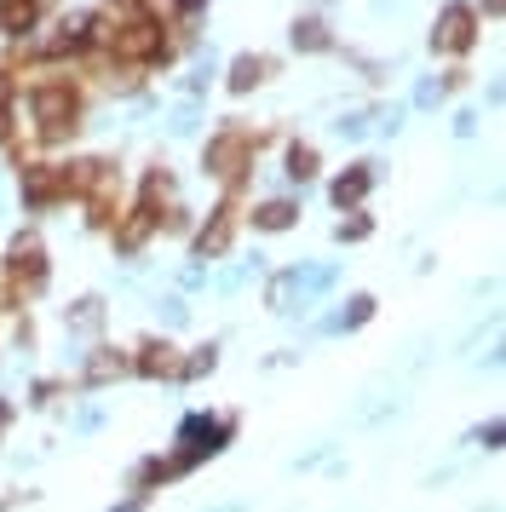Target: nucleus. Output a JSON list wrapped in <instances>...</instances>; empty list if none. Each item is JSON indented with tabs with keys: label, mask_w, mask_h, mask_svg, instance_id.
Instances as JSON below:
<instances>
[{
	"label": "nucleus",
	"mask_w": 506,
	"mask_h": 512,
	"mask_svg": "<svg viewBox=\"0 0 506 512\" xmlns=\"http://www.w3.org/2000/svg\"><path fill=\"white\" fill-rule=\"evenodd\" d=\"M230 432H236V420H202V415L184 420V449L173 455V461H161L167 478H173V472H190V466L202 461V455H213V449H225Z\"/></svg>",
	"instance_id": "39448f33"
},
{
	"label": "nucleus",
	"mask_w": 506,
	"mask_h": 512,
	"mask_svg": "<svg viewBox=\"0 0 506 512\" xmlns=\"http://www.w3.org/2000/svg\"><path fill=\"white\" fill-rule=\"evenodd\" d=\"M288 173L294 179H317V150L311 144H288Z\"/></svg>",
	"instance_id": "6ab92c4d"
},
{
	"label": "nucleus",
	"mask_w": 506,
	"mask_h": 512,
	"mask_svg": "<svg viewBox=\"0 0 506 512\" xmlns=\"http://www.w3.org/2000/svg\"><path fill=\"white\" fill-rule=\"evenodd\" d=\"M127 369H133V357H127V351L98 346V351L87 357V369H81V380H87V386H110V380H121Z\"/></svg>",
	"instance_id": "ddd939ff"
},
{
	"label": "nucleus",
	"mask_w": 506,
	"mask_h": 512,
	"mask_svg": "<svg viewBox=\"0 0 506 512\" xmlns=\"http://www.w3.org/2000/svg\"><path fill=\"white\" fill-rule=\"evenodd\" d=\"M368 317H374V300H368V294H357V300H351V317H345V328L368 323Z\"/></svg>",
	"instance_id": "4be33fe9"
},
{
	"label": "nucleus",
	"mask_w": 506,
	"mask_h": 512,
	"mask_svg": "<svg viewBox=\"0 0 506 512\" xmlns=\"http://www.w3.org/2000/svg\"><path fill=\"white\" fill-rule=\"evenodd\" d=\"M236 225H242V208H236V190H230L225 202L213 208V219H207L202 231H196V259L230 254V236H236Z\"/></svg>",
	"instance_id": "0eeeda50"
},
{
	"label": "nucleus",
	"mask_w": 506,
	"mask_h": 512,
	"mask_svg": "<svg viewBox=\"0 0 506 512\" xmlns=\"http://www.w3.org/2000/svg\"><path fill=\"white\" fill-rule=\"evenodd\" d=\"M23 173V202L29 208H52V202H64V173L52 162H35V167H18Z\"/></svg>",
	"instance_id": "9b49d317"
},
{
	"label": "nucleus",
	"mask_w": 506,
	"mask_h": 512,
	"mask_svg": "<svg viewBox=\"0 0 506 512\" xmlns=\"http://www.w3.org/2000/svg\"><path fill=\"white\" fill-rule=\"evenodd\" d=\"M213 363H219V351H213V346H202V351H196V357H184L179 380H196V374H213Z\"/></svg>",
	"instance_id": "aec40b11"
},
{
	"label": "nucleus",
	"mask_w": 506,
	"mask_h": 512,
	"mask_svg": "<svg viewBox=\"0 0 506 512\" xmlns=\"http://www.w3.org/2000/svg\"><path fill=\"white\" fill-rule=\"evenodd\" d=\"M29 110H35V139L41 144H64L81 133V93L69 87V81H46V87H35V98H29Z\"/></svg>",
	"instance_id": "f257e3e1"
},
{
	"label": "nucleus",
	"mask_w": 506,
	"mask_h": 512,
	"mask_svg": "<svg viewBox=\"0 0 506 512\" xmlns=\"http://www.w3.org/2000/svg\"><path fill=\"white\" fill-rule=\"evenodd\" d=\"M288 294H294V277H276L271 282V305H288Z\"/></svg>",
	"instance_id": "5701e85b"
},
{
	"label": "nucleus",
	"mask_w": 506,
	"mask_h": 512,
	"mask_svg": "<svg viewBox=\"0 0 506 512\" xmlns=\"http://www.w3.org/2000/svg\"><path fill=\"white\" fill-rule=\"evenodd\" d=\"M35 24H41V0H0V29L12 41H23Z\"/></svg>",
	"instance_id": "4468645a"
},
{
	"label": "nucleus",
	"mask_w": 506,
	"mask_h": 512,
	"mask_svg": "<svg viewBox=\"0 0 506 512\" xmlns=\"http://www.w3.org/2000/svg\"><path fill=\"white\" fill-rule=\"evenodd\" d=\"M156 213L144 208V202H138V208H127V213H115V254H138V248H144V242H150V236H156Z\"/></svg>",
	"instance_id": "9d476101"
},
{
	"label": "nucleus",
	"mask_w": 506,
	"mask_h": 512,
	"mask_svg": "<svg viewBox=\"0 0 506 512\" xmlns=\"http://www.w3.org/2000/svg\"><path fill=\"white\" fill-rule=\"evenodd\" d=\"M173 12H179V18H196V12H202V0H173Z\"/></svg>",
	"instance_id": "b1692460"
},
{
	"label": "nucleus",
	"mask_w": 506,
	"mask_h": 512,
	"mask_svg": "<svg viewBox=\"0 0 506 512\" xmlns=\"http://www.w3.org/2000/svg\"><path fill=\"white\" fill-rule=\"evenodd\" d=\"M368 185H374V173H368V162H357V167H345L340 179H334L328 196H334V208H357V202L368 196Z\"/></svg>",
	"instance_id": "2eb2a0df"
},
{
	"label": "nucleus",
	"mask_w": 506,
	"mask_h": 512,
	"mask_svg": "<svg viewBox=\"0 0 506 512\" xmlns=\"http://www.w3.org/2000/svg\"><path fill=\"white\" fill-rule=\"evenodd\" d=\"M472 47H478V12H472L466 0L443 6V12H437V29H432V52L460 58V52H472Z\"/></svg>",
	"instance_id": "423d86ee"
},
{
	"label": "nucleus",
	"mask_w": 506,
	"mask_h": 512,
	"mask_svg": "<svg viewBox=\"0 0 506 512\" xmlns=\"http://www.w3.org/2000/svg\"><path fill=\"white\" fill-rule=\"evenodd\" d=\"M483 6H489V12H501V0H483Z\"/></svg>",
	"instance_id": "bb28decb"
},
{
	"label": "nucleus",
	"mask_w": 506,
	"mask_h": 512,
	"mask_svg": "<svg viewBox=\"0 0 506 512\" xmlns=\"http://www.w3.org/2000/svg\"><path fill=\"white\" fill-rule=\"evenodd\" d=\"M81 202H87V219H92V225H98V231H110L115 213H121V173H115V167L104 162V167H98V179L87 185V196H81Z\"/></svg>",
	"instance_id": "6e6552de"
},
{
	"label": "nucleus",
	"mask_w": 506,
	"mask_h": 512,
	"mask_svg": "<svg viewBox=\"0 0 506 512\" xmlns=\"http://www.w3.org/2000/svg\"><path fill=\"white\" fill-rule=\"evenodd\" d=\"M368 231H374V225H368L363 213H351V219H340V231H334V236H340V242H363Z\"/></svg>",
	"instance_id": "412c9836"
},
{
	"label": "nucleus",
	"mask_w": 506,
	"mask_h": 512,
	"mask_svg": "<svg viewBox=\"0 0 506 512\" xmlns=\"http://www.w3.org/2000/svg\"><path fill=\"white\" fill-rule=\"evenodd\" d=\"M110 52L121 64H156V58H167V24L150 12H127L110 24Z\"/></svg>",
	"instance_id": "f03ea898"
},
{
	"label": "nucleus",
	"mask_w": 506,
	"mask_h": 512,
	"mask_svg": "<svg viewBox=\"0 0 506 512\" xmlns=\"http://www.w3.org/2000/svg\"><path fill=\"white\" fill-rule=\"evenodd\" d=\"M133 369L144 374V380H179L184 357H179V346H173V340H138Z\"/></svg>",
	"instance_id": "1a4fd4ad"
},
{
	"label": "nucleus",
	"mask_w": 506,
	"mask_h": 512,
	"mask_svg": "<svg viewBox=\"0 0 506 512\" xmlns=\"http://www.w3.org/2000/svg\"><path fill=\"white\" fill-rule=\"evenodd\" d=\"M253 150H259V133L248 127H225V133H213L202 150V167L213 179H225L230 190H242V173L253 167Z\"/></svg>",
	"instance_id": "7ed1b4c3"
},
{
	"label": "nucleus",
	"mask_w": 506,
	"mask_h": 512,
	"mask_svg": "<svg viewBox=\"0 0 506 512\" xmlns=\"http://www.w3.org/2000/svg\"><path fill=\"white\" fill-rule=\"evenodd\" d=\"M271 75H276V58H265V52H242V58L230 64L225 87L230 93H253V87H265Z\"/></svg>",
	"instance_id": "f8f14e48"
},
{
	"label": "nucleus",
	"mask_w": 506,
	"mask_h": 512,
	"mask_svg": "<svg viewBox=\"0 0 506 512\" xmlns=\"http://www.w3.org/2000/svg\"><path fill=\"white\" fill-rule=\"evenodd\" d=\"M299 219L294 202H265V208H253V231H288Z\"/></svg>",
	"instance_id": "a211bd4d"
},
{
	"label": "nucleus",
	"mask_w": 506,
	"mask_h": 512,
	"mask_svg": "<svg viewBox=\"0 0 506 512\" xmlns=\"http://www.w3.org/2000/svg\"><path fill=\"white\" fill-rule=\"evenodd\" d=\"M0 144H12V116L0 110Z\"/></svg>",
	"instance_id": "a878e982"
},
{
	"label": "nucleus",
	"mask_w": 506,
	"mask_h": 512,
	"mask_svg": "<svg viewBox=\"0 0 506 512\" xmlns=\"http://www.w3.org/2000/svg\"><path fill=\"white\" fill-rule=\"evenodd\" d=\"M6 426H12V403L0 397V438H6Z\"/></svg>",
	"instance_id": "393cba45"
},
{
	"label": "nucleus",
	"mask_w": 506,
	"mask_h": 512,
	"mask_svg": "<svg viewBox=\"0 0 506 512\" xmlns=\"http://www.w3.org/2000/svg\"><path fill=\"white\" fill-rule=\"evenodd\" d=\"M46 288V248L41 236H18L6 254V300H29Z\"/></svg>",
	"instance_id": "20e7f679"
},
{
	"label": "nucleus",
	"mask_w": 506,
	"mask_h": 512,
	"mask_svg": "<svg viewBox=\"0 0 506 512\" xmlns=\"http://www.w3.org/2000/svg\"><path fill=\"white\" fill-rule=\"evenodd\" d=\"M98 156H81V162H69V167H58V173H64V196H87V185L92 179H98Z\"/></svg>",
	"instance_id": "dca6fc26"
},
{
	"label": "nucleus",
	"mask_w": 506,
	"mask_h": 512,
	"mask_svg": "<svg viewBox=\"0 0 506 512\" xmlns=\"http://www.w3.org/2000/svg\"><path fill=\"white\" fill-rule=\"evenodd\" d=\"M294 47L299 52H328V47H334V35H328L322 18H299V24H294Z\"/></svg>",
	"instance_id": "f3484780"
}]
</instances>
